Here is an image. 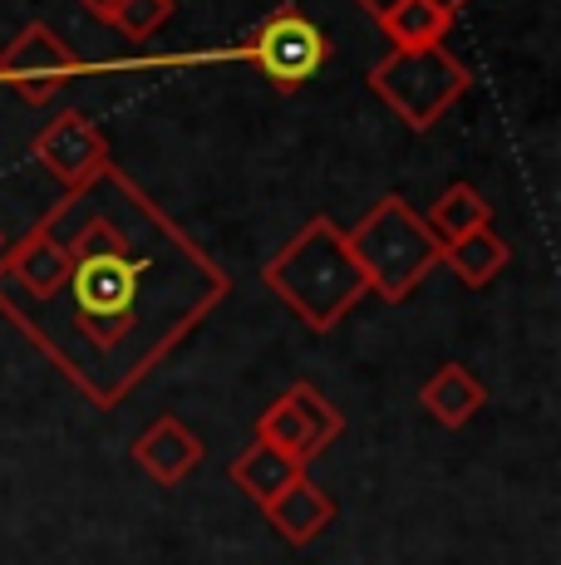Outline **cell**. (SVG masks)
I'll use <instances>...</instances> for the list:
<instances>
[{
  "label": "cell",
  "instance_id": "6da1fadb",
  "mask_svg": "<svg viewBox=\"0 0 561 565\" xmlns=\"http://www.w3.org/2000/svg\"><path fill=\"white\" fill-rule=\"evenodd\" d=\"M226 290L232 276L114 162L0 252V315L104 413Z\"/></svg>",
  "mask_w": 561,
  "mask_h": 565
},
{
  "label": "cell",
  "instance_id": "7a4b0ae2",
  "mask_svg": "<svg viewBox=\"0 0 561 565\" xmlns=\"http://www.w3.org/2000/svg\"><path fill=\"white\" fill-rule=\"evenodd\" d=\"M262 280L272 286L280 306L316 334L336 330L345 315L360 306L364 290H370L360 260L350 256V242H345V232L330 216H310L262 266Z\"/></svg>",
  "mask_w": 561,
  "mask_h": 565
},
{
  "label": "cell",
  "instance_id": "30bf717a",
  "mask_svg": "<svg viewBox=\"0 0 561 565\" xmlns=\"http://www.w3.org/2000/svg\"><path fill=\"white\" fill-rule=\"evenodd\" d=\"M262 512H266V521H272V531L280 541H290V546H310V541L336 521V502H330V492L316 482V477L300 472L296 482L280 487Z\"/></svg>",
  "mask_w": 561,
  "mask_h": 565
},
{
  "label": "cell",
  "instance_id": "e0dca14e",
  "mask_svg": "<svg viewBox=\"0 0 561 565\" xmlns=\"http://www.w3.org/2000/svg\"><path fill=\"white\" fill-rule=\"evenodd\" d=\"M80 6L89 10L94 20H104V25H109V20H114V10H118V0H80Z\"/></svg>",
  "mask_w": 561,
  "mask_h": 565
},
{
  "label": "cell",
  "instance_id": "9a60e30c",
  "mask_svg": "<svg viewBox=\"0 0 561 565\" xmlns=\"http://www.w3.org/2000/svg\"><path fill=\"white\" fill-rule=\"evenodd\" d=\"M424 226L438 236V242L483 232V226H493V202L483 198L473 182H453V188L438 192V202L424 212Z\"/></svg>",
  "mask_w": 561,
  "mask_h": 565
},
{
  "label": "cell",
  "instance_id": "5bb4252c",
  "mask_svg": "<svg viewBox=\"0 0 561 565\" xmlns=\"http://www.w3.org/2000/svg\"><path fill=\"white\" fill-rule=\"evenodd\" d=\"M306 472L300 462H290L280 448H272V443H246V452H236L232 458V482L242 497H252L256 507H266L272 497L280 492L286 482H296V477Z\"/></svg>",
  "mask_w": 561,
  "mask_h": 565
},
{
  "label": "cell",
  "instance_id": "277c9868",
  "mask_svg": "<svg viewBox=\"0 0 561 565\" xmlns=\"http://www.w3.org/2000/svg\"><path fill=\"white\" fill-rule=\"evenodd\" d=\"M370 89L380 94V104L390 108L404 128L428 134V128L473 89V74H468V64H463L458 54H448L444 45L390 50L370 70Z\"/></svg>",
  "mask_w": 561,
  "mask_h": 565
},
{
  "label": "cell",
  "instance_id": "5b68a950",
  "mask_svg": "<svg viewBox=\"0 0 561 565\" xmlns=\"http://www.w3.org/2000/svg\"><path fill=\"white\" fill-rule=\"evenodd\" d=\"M226 60L256 64L280 94H296L330 64V35L300 10H272L242 45L226 50Z\"/></svg>",
  "mask_w": 561,
  "mask_h": 565
},
{
  "label": "cell",
  "instance_id": "9c48e42d",
  "mask_svg": "<svg viewBox=\"0 0 561 565\" xmlns=\"http://www.w3.org/2000/svg\"><path fill=\"white\" fill-rule=\"evenodd\" d=\"M134 462L144 467L158 487H182L192 472H198V462H202V438L182 418H172V413H168V418H158L154 428L138 433Z\"/></svg>",
  "mask_w": 561,
  "mask_h": 565
},
{
  "label": "cell",
  "instance_id": "3957f363",
  "mask_svg": "<svg viewBox=\"0 0 561 565\" xmlns=\"http://www.w3.org/2000/svg\"><path fill=\"white\" fill-rule=\"evenodd\" d=\"M350 242V256L360 260L370 290H380L390 306H404L424 276L438 266V236L424 226V216L414 212L399 192H384L360 222L345 232Z\"/></svg>",
  "mask_w": 561,
  "mask_h": 565
},
{
  "label": "cell",
  "instance_id": "52a82bcc",
  "mask_svg": "<svg viewBox=\"0 0 561 565\" xmlns=\"http://www.w3.org/2000/svg\"><path fill=\"white\" fill-rule=\"evenodd\" d=\"M340 433H345V413L330 404L316 384H306V379L290 384L286 394H280L276 404H266V413L256 418V438L280 448L290 462H300V467L316 462Z\"/></svg>",
  "mask_w": 561,
  "mask_h": 565
},
{
  "label": "cell",
  "instance_id": "8992f818",
  "mask_svg": "<svg viewBox=\"0 0 561 565\" xmlns=\"http://www.w3.org/2000/svg\"><path fill=\"white\" fill-rule=\"evenodd\" d=\"M84 74V60L60 30L30 20L6 50H0V89L20 94L25 104H50Z\"/></svg>",
  "mask_w": 561,
  "mask_h": 565
},
{
  "label": "cell",
  "instance_id": "8fae6325",
  "mask_svg": "<svg viewBox=\"0 0 561 565\" xmlns=\"http://www.w3.org/2000/svg\"><path fill=\"white\" fill-rule=\"evenodd\" d=\"M419 404L434 423H444V428H463V423H473L488 404V388L473 379L468 364L448 360L444 369H434V374L424 379V388H419Z\"/></svg>",
  "mask_w": 561,
  "mask_h": 565
},
{
  "label": "cell",
  "instance_id": "d6986e66",
  "mask_svg": "<svg viewBox=\"0 0 561 565\" xmlns=\"http://www.w3.org/2000/svg\"><path fill=\"white\" fill-rule=\"evenodd\" d=\"M0 252H6V232H0Z\"/></svg>",
  "mask_w": 561,
  "mask_h": 565
},
{
  "label": "cell",
  "instance_id": "2e32d148",
  "mask_svg": "<svg viewBox=\"0 0 561 565\" xmlns=\"http://www.w3.org/2000/svg\"><path fill=\"white\" fill-rule=\"evenodd\" d=\"M172 10H178L172 0H118V10H114L109 25L128 40V45H144L148 35H158V30L168 25Z\"/></svg>",
  "mask_w": 561,
  "mask_h": 565
},
{
  "label": "cell",
  "instance_id": "ba28073f",
  "mask_svg": "<svg viewBox=\"0 0 561 565\" xmlns=\"http://www.w3.org/2000/svg\"><path fill=\"white\" fill-rule=\"evenodd\" d=\"M30 158H35L45 172H55L64 188H84V182L99 178V172L114 162L109 138L99 134V124H94L84 108H60V114L35 134Z\"/></svg>",
  "mask_w": 561,
  "mask_h": 565
},
{
  "label": "cell",
  "instance_id": "4fadbf2b",
  "mask_svg": "<svg viewBox=\"0 0 561 565\" xmlns=\"http://www.w3.org/2000/svg\"><path fill=\"white\" fill-rule=\"evenodd\" d=\"M438 260H444V266L468 290H483V286H493V280L507 270L512 246H507L493 226H483V232H468V236H453V242H444V246H438Z\"/></svg>",
  "mask_w": 561,
  "mask_h": 565
},
{
  "label": "cell",
  "instance_id": "ac0fdd59",
  "mask_svg": "<svg viewBox=\"0 0 561 565\" xmlns=\"http://www.w3.org/2000/svg\"><path fill=\"white\" fill-rule=\"evenodd\" d=\"M354 6H360L364 15H374V20H380L384 10H394V6H399V0H354ZM453 6H463V0H453Z\"/></svg>",
  "mask_w": 561,
  "mask_h": 565
},
{
  "label": "cell",
  "instance_id": "7c38bea8",
  "mask_svg": "<svg viewBox=\"0 0 561 565\" xmlns=\"http://www.w3.org/2000/svg\"><path fill=\"white\" fill-rule=\"evenodd\" d=\"M458 10L463 6H453V0H399L374 25L390 35V50H424V45H444Z\"/></svg>",
  "mask_w": 561,
  "mask_h": 565
}]
</instances>
